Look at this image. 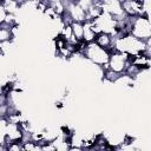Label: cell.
Wrapping results in <instances>:
<instances>
[{
	"mask_svg": "<svg viewBox=\"0 0 151 151\" xmlns=\"http://www.w3.org/2000/svg\"><path fill=\"white\" fill-rule=\"evenodd\" d=\"M60 1H66V0H60Z\"/></svg>",
	"mask_w": 151,
	"mask_h": 151,
	"instance_id": "19",
	"label": "cell"
},
{
	"mask_svg": "<svg viewBox=\"0 0 151 151\" xmlns=\"http://www.w3.org/2000/svg\"><path fill=\"white\" fill-rule=\"evenodd\" d=\"M93 1H100V0H93Z\"/></svg>",
	"mask_w": 151,
	"mask_h": 151,
	"instance_id": "18",
	"label": "cell"
},
{
	"mask_svg": "<svg viewBox=\"0 0 151 151\" xmlns=\"http://www.w3.org/2000/svg\"><path fill=\"white\" fill-rule=\"evenodd\" d=\"M0 5H1V0H0Z\"/></svg>",
	"mask_w": 151,
	"mask_h": 151,
	"instance_id": "20",
	"label": "cell"
},
{
	"mask_svg": "<svg viewBox=\"0 0 151 151\" xmlns=\"http://www.w3.org/2000/svg\"><path fill=\"white\" fill-rule=\"evenodd\" d=\"M7 144V151H20L22 150V142L17 140V142H9Z\"/></svg>",
	"mask_w": 151,
	"mask_h": 151,
	"instance_id": "13",
	"label": "cell"
},
{
	"mask_svg": "<svg viewBox=\"0 0 151 151\" xmlns=\"http://www.w3.org/2000/svg\"><path fill=\"white\" fill-rule=\"evenodd\" d=\"M151 39L149 40H140L132 34H123L117 35L113 38V50L126 53L129 55H136L143 53L146 47L150 46Z\"/></svg>",
	"mask_w": 151,
	"mask_h": 151,
	"instance_id": "1",
	"label": "cell"
},
{
	"mask_svg": "<svg viewBox=\"0 0 151 151\" xmlns=\"http://www.w3.org/2000/svg\"><path fill=\"white\" fill-rule=\"evenodd\" d=\"M122 8H123L124 14L126 17H130V18L131 17L144 15V11H143L142 4L136 1V0H124L122 2Z\"/></svg>",
	"mask_w": 151,
	"mask_h": 151,
	"instance_id": "7",
	"label": "cell"
},
{
	"mask_svg": "<svg viewBox=\"0 0 151 151\" xmlns=\"http://www.w3.org/2000/svg\"><path fill=\"white\" fill-rule=\"evenodd\" d=\"M6 17H7V11L5 9L4 5L1 4L0 5V26L5 24V20H6Z\"/></svg>",
	"mask_w": 151,
	"mask_h": 151,
	"instance_id": "14",
	"label": "cell"
},
{
	"mask_svg": "<svg viewBox=\"0 0 151 151\" xmlns=\"http://www.w3.org/2000/svg\"><path fill=\"white\" fill-rule=\"evenodd\" d=\"M94 42L98 46L107 50L109 52H111L113 50V37L111 34H109V33L99 32L94 38Z\"/></svg>",
	"mask_w": 151,
	"mask_h": 151,
	"instance_id": "9",
	"label": "cell"
},
{
	"mask_svg": "<svg viewBox=\"0 0 151 151\" xmlns=\"http://www.w3.org/2000/svg\"><path fill=\"white\" fill-rule=\"evenodd\" d=\"M130 64V55L119 51L112 50L110 52L109 61H107V68L111 71L118 73V74H124L127 65Z\"/></svg>",
	"mask_w": 151,
	"mask_h": 151,
	"instance_id": "4",
	"label": "cell"
},
{
	"mask_svg": "<svg viewBox=\"0 0 151 151\" xmlns=\"http://www.w3.org/2000/svg\"><path fill=\"white\" fill-rule=\"evenodd\" d=\"M66 13L70 15L72 21H81L86 20V11L79 6L78 4H68L66 2Z\"/></svg>",
	"mask_w": 151,
	"mask_h": 151,
	"instance_id": "8",
	"label": "cell"
},
{
	"mask_svg": "<svg viewBox=\"0 0 151 151\" xmlns=\"http://www.w3.org/2000/svg\"><path fill=\"white\" fill-rule=\"evenodd\" d=\"M81 55L86 60H88L91 64L104 67L105 65H107L110 52L107 50L98 46L94 41H91V42L85 44V47L81 52Z\"/></svg>",
	"mask_w": 151,
	"mask_h": 151,
	"instance_id": "2",
	"label": "cell"
},
{
	"mask_svg": "<svg viewBox=\"0 0 151 151\" xmlns=\"http://www.w3.org/2000/svg\"><path fill=\"white\" fill-rule=\"evenodd\" d=\"M22 136H24V131H22L20 124L13 123V122H7V124L5 126V142L6 143L17 142V140L22 142Z\"/></svg>",
	"mask_w": 151,
	"mask_h": 151,
	"instance_id": "6",
	"label": "cell"
},
{
	"mask_svg": "<svg viewBox=\"0 0 151 151\" xmlns=\"http://www.w3.org/2000/svg\"><path fill=\"white\" fill-rule=\"evenodd\" d=\"M79 6H81L85 11L93 4V0H78V2H77Z\"/></svg>",
	"mask_w": 151,
	"mask_h": 151,
	"instance_id": "15",
	"label": "cell"
},
{
	"mask_svg": "<svg viewBox=\"0 0 151 151\" xmlns=\"http://www.w3.org/2000/svg\"><path fill=\"white\" fill-rule=\"evenodd\" d=\"M66 2H68V4H77L78 0H66Z\"/></svg>",
	"mask_w": 151,
	"mask_h": 151,
	"instance_id": "16",
	"label": "cell"
},
{
	"mask_svg": "<svg viewBox=\"0 0 151 151\" xmlns=\"http://www.w3.org/2000/svg\"><path fill=\"white\" fill-rule=\"evenodd\" d=\"M97 33L94 32L92 27V20H85L84 21V29H83V41L84 42H91L94 41Z\"/></svg>",
	"mask_w": 151,
	"mask_h": 151,
	"instance_id": "10",
	"label": "cell"
},
{
	"mask_svg": "<svg viewBox=\"0 0 151 151\" xmlns=\"http://www.w3.org/2000/svg\"><path fill=\"white\" fill-rule=\"evenodd\" d=\"M100 2H101L103 11L112 15L116 20H120L126 17L123 12L122 2L119 0H100Z\"/></svg>",
	"mask_w": 151,
	"mask_h": 151,
	"instance_id": "5",
	"label": "cell"
},
{
	"mask_svg": "<svg viewBox=\"0 0 151 151\" xmlns=\"http://www.w3.org/2000/svg\"><path fill=\"white\" fill-rule=\"evenodd\" d=\"M7 1H11V0H1V4H5V2H7Z\"/></svg>",
	"mask_w": 151,
	"mask_h": 151,
	"instance_id": "17",
	"label": "cell"
},
{
	"mask_svg": "<svg viewBox=\"0 0 151 151\" xmlns=\"http://www.w3.org/2000/svg\"><path fill=\"white\" fill-rule=\"evenodd\" d=\"M14 38L12 27H9L8 25H1L0 26V44L2 42H9L12 41Z\"/></svg>",
	"mask_w": 151,
	"mask_h": 151,
	"instance_id": "11",
	"label": "cell"
},
{
	"mask_svg": "<svg viewBox=\"0 0 151 151\" xmlns=\"http://www.w3.org/2000/svg\"><path fill=\"white\" fill-rule=\"evenodd\" d=\"M70 26H71V31H72V34L74 35V38L78 41H81L83 40L84 22H81V21H72L70 24Z\"/></svg>",
	"mask_w": 151,
	"mask_h": 151,
	"instance_id": "12",
	"label": "cell"
},
{
	"mask_svg": "<svg viewBox=\"0 0 151 151\" xmlns=\"http://www.w3.org/2000/svg\"><path fill=\"white\" fill-rule=\"evenodd\" d=\"M130 21V34L140 39V40H149L151 39V21L150 18L144 15L138 17H129Z\"/></svg>",
	"mask_w": 151,
	"mask_h": 151,
	"instance_id": "3",
	"label": "cell"
}]
</instances>
